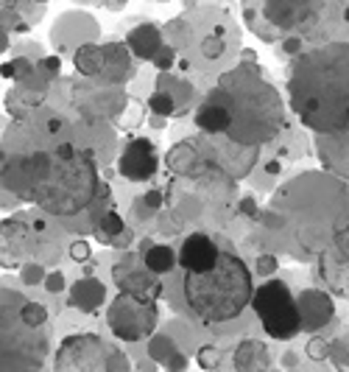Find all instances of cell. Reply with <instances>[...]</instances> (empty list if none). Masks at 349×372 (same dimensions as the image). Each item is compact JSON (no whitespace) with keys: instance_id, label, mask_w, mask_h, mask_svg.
<instances>
[{"instance_id":"f1b7e54d","label":"cell","mask_w":349,"mask_h":372,"mask_svg":"<svg viewBox=\"0 0 349 372\" xmlns=\"http://www.w3.org/2000/svg\"><path fill=\"white\" fill-rule=\"evenodd\" d=\"M344 23H347V26H349V3H347V6H344Z\"/></svg>"},{"instance_id":"7402d4cb","label":"cell","mask_w":349,"mask_h":372,"mask_svg":"<svg viewBox=\"0 0 349 372\" xmlns=\"http://www.w3.org/2000/svg\"><path fill=\"white\" fill-rule=\"evenodd\" d=\"M218 361H221V356H218L216 347H201V353H198V367L201 370H213V367H218Z\"/></svg>"},{"instance_id":"30bf717a","label":"cell","mask_w":349,"mask_h":372,"mask_svg":"<svg viewBox=\"0 0 349 372\" xmlns=\"http://www.w3.org/2000/svg\"><path fill=\"white\" fill-rule=\"evenodd\" d=\"M157 169H159V151L151 140L131 137L126 146L121 149L118 174L126 182H148V179L157 176Z\"/></svg>"},{"instance_id":"ffe728a7","label":"cell","mask_w":349,"mask_h":372,"mask_svg":"<svg viewBox=\"0 0 349 372\" xmlns=\"http://www.w3.org/2000/svg\"><path fill=\"white\" fill-rule=\"evenodd\" d=\"M154 115H159V118H171V115H179V101L171 96V93H165V90H157L151 99H148V104H146Z\"/></svg>"},{"instance_id":"e0dca14e","label":"cell","mask_w":349,"mask_h":372,"mask_svg":"<svg viewBox=\"0 0 349 372\" xmlns=\"http://www.w3.org/2000/svg\"><path fill=\"white\" fill-rule=\"evenodd\" d=\"M143 255V266L151 271V274H173V271L179 269V252H173L168 243H151L146 252H140Z\"/></svg>"},{"instance_id":"d4e9b609","label":"cell","mask_w":349,"mask_h":372,"mask_svg":"<svg viewBox=\"0 0 349 372\" xmlns=\"http://www.w3.org/2000/svg\"><path fill=\"white\" fill-rule=\"evenodd\" d=\"M45 288H48L51 294H62V291H64V274H62V271H56V274H48V280H45Z\"/></svg>"},{"instance_id":"5bb4252c","label":"cell","mask_w":349,"mask_h":372,"mask_svg":"<svg viewBox=\"0 0 349 372\" xmlns=\"http://www.w3.org/2000/svg\"><path fill=\"white\" fill-rule=\"evenodd\" d=\"M316 154L330 174L349 182V132L335 137H316Z\"/></svg>"},{"instance_id":"3957f363","label":"cell","mask_w":349,"mask_h":372,"mask_svg":"<svg viewBox=\"0 0 349 372\" xmlns=\"http://www.w3.org/2000/svg\"><path fill=\"white\" fill-rule=\"evenodd\" d=\"M204 101L221 112L223 137L235 146L257 149L285 129V101L254 62L223 70Z\"/></svg>"},{"instance_id":"4fadbf2b","label":"cell","mask_w":349,"mask_h":372,"mask_svg":"<svg viewBox=\"0 0 349 372\" xmlns=\"http://www.w3.org/2000/svg\"><path fill=\"white\" fill-rule=\"evenodd\" d=\"M221 236H210V233H191V236H185L182 246H179V271L201 274V271L213 269L218 255H221Z\"/></svg>"},{"instance_id":"4316f807","label":"cell","mask_w":349,"mask_h":372,"mask_svg":"<svg viewBox=\"0 0 349 372\" xmlns=\"http://www.w3.org/2000/svg\"><path fill=\"white\" fill-rule=\"evenodd\" d=\"M62 68V62L56 59V56H48V59H42V70H45V79H51V76H56Z\"/></svg>"},{"instance_id":"603a6c76","label":"cell","mask_w":349,"mask_h":372,"mask_svg":"<svg viewBox=\"0 0 349 372\" xmlns=\"http://www.w3.org/2000/svg\"><path fill=\"white\" fill-rule=\"evenodd\" d=\"M173 62H176V51L168 45V48H162L157 54V59H154V65H157L159 73H165V70H171L173 68Z\"/></svg>"},{"instance_id":"ac0fdd59","label":"cell","mask_w":349,"mask_h":372,"mask_svg":"<svg viewBox=\"0 0 349 372\" xmlns=\"http://www.w3.org/2000/svg\"><path fill=\"white\" fill-rule=\"evenodd\" d=\"M73 65L79 73H84V76H98V73H103V48H98V45H81L79 51H76V56H73Z\"/></svg>"},{"instance_id":"277c9868","label":"cell","mask_w":349,"mask_h":372,"mask_svg":"<svg viewBox=\"0 0 349 372\" xmlns=\"http://www.w3.org/2000/svg\"><path fill=\"white\" fill-rule=\"evenodd\" d=\"M179 311H185L204 328H226L243 322L246 311H252L254 286L252 269L246 261L229 246L223 238L221 255L216 266L201 274L179 271Z\"/></svg>"},{"instance_id":"7c38bea8","label":"cell","mask_w":349,"mask_h":372,"mask_svg":"<svg viewBox=\"0 0 349 372\" xmlns=\"http://www.w3.org/2000/svg\"><path fill=\"white\" fill-rule=\"evenodd\" d=\"M318 271L335 294L349 297V224L335 230L333 249L318 258Z\"/></svg>"},{"instance_id":"7a4b0ae2","label":"cell","mask_w":349,"mask_h":372,"mask_svg":"<svg viewBox=\"0 0 349 372\" xmlns=\"http://www.w3.org/2000/svg\"><path fill=\"white\" fill-rule=\"evenodd\" d=\"M288 106L316 137L349 132V42L330 39L288 68Z\"/></svg>"},{"instance_id":"8992f818","label":"cell","mask_w":349,"mask_h":372,"mask_svg":"<svg viewBox=\"0 0 349 372\" xmlns=\"http://www.w3.org/2000/svg\"><path fill=\"white\" fill-rule=\"evenodd\" d=\"M48 353V338L23 322L20 308H11L3 300V372H39Z\"/></svg>"},{"instance_id":"5b68a950","label":"cell","mask_w":349,"mask_h":372,"mask_svg":"<svg viewBox=\"0 0 349 372\" xmlns=\"http://www.w3.org/2000/svg\"><path fill=\"white\" fill-rule=\"evenodd\" d=\"M252 313L260 319L263 331L277 341H290L305 328L302 308L293 300L288 283L280 277H271V280L257 286L252 300Z\"/></svg>"},{"instance_id":"6da1fadb","label":"cell","mask_w":349,"mask_h":372,"mask_svg":"<svg viewBox=\"0 0 349 372\" xmlns=\"http://www.w3.org/2000/svg\"><path fill=\"white\" fill-rule=\"evenodd\" d=\"M96 124L70 121L51 106L14 118L3 132V191L36 204L54 218H79L98 202H109V185L101 182Z\"/></svg>"},{"instance_id":"d6986e66","label":"cell","mask_w":349,"mask_h":372,"mask_svg":"<svg viewBox=\"0 0 349 372\" xmlns=\"http://www.w3.org/2000/svg\"><path fill=\"white\" fill-rule=\"evenodd\" d=\"M126 221H123V216L115 210V207H109V213L101 218V224L96 227V238L101 243H106V246H112L118 238L126 233Z\"/></svg>"},{"instance_id":"ba28073f","label":"cell","mask_w":349,"mask_h":372,"mask_svg":"<svg viewBox=\"0 0 349 372\" xmlns=\"http://www.w3.org/2000/svg\"><path fill=\"white\" fill-rule=\"evenodd\" d=\"M109 353V344L96 333H73L56 347L54 372H103Z\"/></svg>"},{"instance_id":"484cf974","label":"cell","mask_w":349,"mask_h":372,"mask_svg":"<svg viewBox=\"0 0 349 372\" xmlns=\"http://www.w3.org/2000/svg\"><path fill=\"white\" fill-rule=\"evenodd\" d=\"M70 258L79 261V263L87 261V258H90V246H87V241H76V243L70 246Z\"/></svg>"},{"instance_id":"44dd1931","label":"cell","mask_w":349,"mask_h":372,"mask_svg":"<svg viewBox=\"0 0 349 372\" xmlns=\"http://www.w3.org/2000/svg\"><path fill=\"white\" fill-rule=\"evenodd\" d=\"M20 313H23V322H26V325H31V328H39V325L45 322V316H48L42 305H39V303H29V300L23 303Z\"/></svg>"},{"instance_id":"52a82bcc","label":"cell","mask_w":349,"mask_h":372,"mask_svg":"<svg viewBox=\"0 0 349 372\" xmlns=\"http://www.w3.org/2000/svg\"><path fill=\"white\" fill-rule=\"evenodd\" d=\"M106 322L112 328V333L123 341H140V338L151 336L157 331L159 322V311L157 303H148V300H140L134 294L121 291L106 311Z\"/></svg>"},{"instance_id":"2e32d148","label":"cell","mask_w":349,"mask_h":372,"mask_svg":"<svg viewBox=\"0 0 349 372\" xmlns=\"http://www.w3.org/2000/svg\"><path fill=\"white\" fill-rule=\"evenodd\" d=\"M126 42L140 59H157V54L162 51V36H159L157 26H137V29H131Z\"/></svg>"},{"instance_id":"9c48e42d","label":"cell","mask_w":349,"mask_h":372,"mask_svg":"<svg viewBox=\"0 0 349 372\" xmlns=\"http://www.w3.org/2000/svg\"><path fill=\"white\" fill-rule=\"evenodd\" d=\"M263 20L277 34H305L327 14V3H257Z\"/></svg>"},{"instance_id":"8fae6325","label":"cell","mask_w":349,"mask_h":372,"mask_svg":"<svg viewBox=\"0 0 349 372\" xmlns=\"http://www.w3.org/2000/svg\"><path fill=\"white\" fill-rule=\"evenodd\" d=\"M137 263H140L137 255H128L126 261H121V263L112 269L115 283H118L121 291H126V294H134V297L148 300V303H157L159 297L165 294V286L159 283L157 274H151L146 266H137Z\"/></svg>"},{"instance_id":"9a60e30c","label":"cell","mask_w":349,"mask_h":372,"mask_svg":"<svg viewBox=\"0 0 349 372\" xmlns=\"http://www.w3.org/2000/svg\"><path fill=\"white\" fill-rule=\"evenodd\" d=\"M103 73L115 81V84H121V81H126L128 76L134 73V62H131V54H128L126 45H121V42H112V45H103Z\"/></svg>"},{"instance_id":"83f0119b","label":"cell","mask_w":349,"mask_h":372,"mask_svg":"<svg viewBox=\"0 0 349 372\" xmlns=\"http://www.w3.org/2000/svg\"><path fill=\"white\" fill-rule=\"evenodd\" d=\"M265 171H268V174H277V171H280V163H268Z\"/></svg>"},{"instance_id":"cb8c5ba5","label":"cell","mask_w":349,"mask_h":372,"mask_svg":"<svg viewBox=\"0 0 349 372\" xmlns=\"http://www.w3.org/2000/svg\"><path fill=\"white\" fill-rule=\"evenodd\" d=\"M327 350H330V347H327V344H324L321 338H313V341L308 344V356H310L313 361H321V358H327V356H330Z\"/></svg>"}]
</instances>
